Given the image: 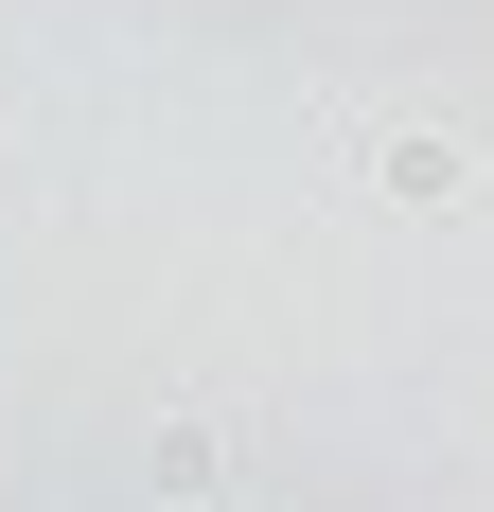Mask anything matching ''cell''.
Returning <instances> with one entry per match:
<instances>
[{"label": "cell", "mask_w": 494, "mask_h": 512, "mask_svg": "<svg viewBox=\"0 0 494 512\" xmlns=\"http://www.w3.org/2000/svg\"><path fill=\"white\" fill-rule=\"evenodd\" d=\"M371 177H389L406 212H442V195H477V159H459V142H424V124H406V142H371Z\"/></svg>", "instance_id": "6da1fadb"}]
</instances>
